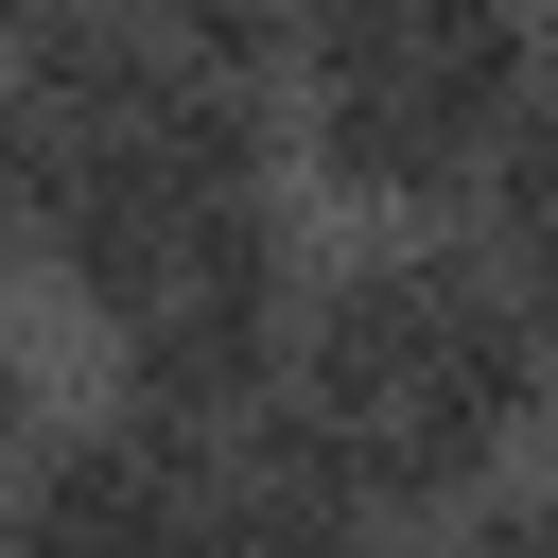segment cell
I'll use <instances>...</instances> for the list:
<instances>
[{"label":"cell","mask_w":558,"mask_h":558,"mask_svg":"<svg viewBox=\"0 0 558 558\" xmlns=\"http://www.w3.org/2000/svg\"><path fill=\"white\" fill-rule=\"evenodd\" d=\"M296 401L349 418L384 523H436V506H471V488L523 453V418H541V296L488 279L471 244L349 262V279H314V314H296Z\"/></svg>","instance_id":"cell-1"},{"label":"cell","mask_w":558,"mask_h":558,"mask_svg":"<svg viewBox=\"0 0 558 558\" xmlns=\"http://www.w3.org/2000/svg\"><path fill=\"white\" fill-rule=\"evenodd\" d=\"M192 436H140V418H87V436H17V506H0V558H192Z\"/></svg>","instance_id":"cell-2"},{"label":"cell","mask_w":558,"mask_h":558,"mask_svg":"<svg viewBox=\"0 0 558 558\" xmlns=\"http://www.w3.org/2000/svg\"><path fill=\"white\" fill-rule=\"evenodd\" d=\"M122 331V418L140 436H227V418H262L279 401V279H157L140 314H105Z\"/></svg>","instance_id":"cell-3"},{"label":"cell","mask_w":558,"mask_h":558,"mask_svg":"<svg viewBox=\"0 0 558 558\" xmlns=\"http://www.w3.org/2000/svg\"><path fill=\"white\" fill-rule=\"evenodd\" d=\"M506 122H523V105H506ZM506 122H488V105H471L436 52H418V70H366V87H314V105H296L314 174H331V192H366V209H453V192H471V157H488Z\"/></svg>","instance_id":"cell-4"},{"label":"cell","mask_w":558,"mask_h":558,"mask_svg":"<svg viewBox=\"0 0 558 558\" xmlns=\"http://www.w3.org/2000/svg\"><path fill=\"white\" fill-rule=\"evenodd\" d=\"M35 244H52V279L87 296V314H140L157 296V262H174V192L105 140V122H52V157H35V209H17Z\"/></svg>","instance_id":"cell-5"},{"label":"cell","mask_w":558,"mask_h":558,"mask_svg":"<svg viewBox=\"0 0 558 558\" xmlns=\"http://www.w3.org/2000/svg\"><path fill=\"white\" fill-rule=\"evenodd\" d=\"M279 35H296V0H157L140 17L157 70H244V87H279Z\"/></svg>","instance_id":"cell-6"},{"label":"cell","mask_w":558,"mask_h":558,"mask_svg":"<svg viewBox=\"0 0 558 558\" xmlns=\"http://www.w3.org/2000/svg\"><path fill=\"white\" fill-rule=\"evenodd\" d=\"M35 157H52V122H35V87L0 70V244H17V209H35Z\"/></svg>","instance_id":"cell-7"},{"label":"cell","mask_w":558,"mask_h":558,"mask_svg":"<svg viewBox=\"0 0 558 558\" xmlns=\"http://www.w3.org/2000/svg\"><path fill=\"white\" fill-rule=\"evenodd\" d=\"M436 523H453L436 558H541V523H523V506H488V488H471V506H436Z\"/></svg>","instance_id":"cell-8"},{"label":"cell","mask_w":558,"mask_h":558,"mask_svg":"<svg viewBox=\"0 0 558 558\" xmlns=\"http://www.w3.org/2000/svg\"><path fill=\"white\" fill-rule=\"evenodd\" d=\"M52 17H70V0H0V70H17V52L52 35Z\"/></svg>","instance_id":"cell-9"},{"label":"cell","mask_w":558,"mask_h":558,"mask_svg":"<svg viewBox=\"0 0 558 558\" xmlns=\"http://www.w3.org/2000/svg\"><path fill=\"white\" fill-rule=\"evenodd\" d=\"M17 436H35V366L0 349V453H17Z\"/></svg>","instance_id":"cell-10"}]
</instances>
